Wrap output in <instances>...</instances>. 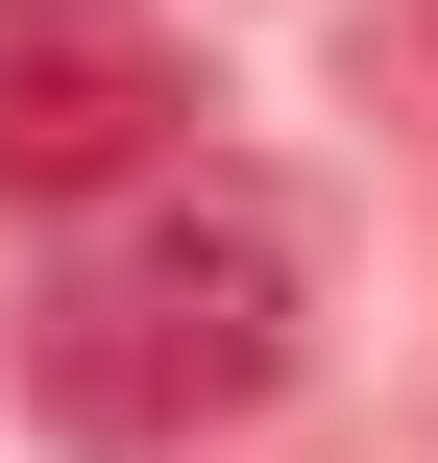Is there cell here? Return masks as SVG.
<instances>
[{"label":"cell","instance_id":"1","mask_svg":"<svg viewBox=\"0 0 438 463\" xmlns=\"http://www.w3.org/2000/svg\"><path fill=\"white\" fill-rule=\"evenodd\" d=\"M293 342H317V244H293V195H244V171H122L73 244H49V293H24V391H49V439L98 463H195L244 439L268 391H293Z\"/></svg>","mask_w":438,"mask_h":463},{"label":"cell","instance_id":"2","mask_svg":"<svg viewBox=\"0 0 438 463\" xmlns=\"http://www.w3.org/2000/svg\"><path fill=\"white\" fill-rule=\"evenodd\" d=\"M219 98H195V49L171 24H122V0H0V195H122V171H171Z\"/></svg>","mask_w":438,"mask_h":463},{"label":"cell","instance_id":"3","mask_svg":"<svg viewBox=\"0 0 438 463\" xmlns=\"http://www.w3.org/2000/svg\"><path fill=\"white\" fill-rule=\"evenodd\" d=\"M415 98H438V0H415Z\"/></svg>","mask_w":438,"mask_h":463}]
</instances>
